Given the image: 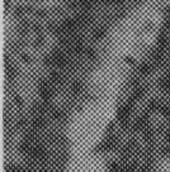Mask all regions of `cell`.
<instances>
[{"label": "cell", "mask_w": 170, "mask_h": 172, "mask_svg": "<svg viewBox=\"0 0 170 172\" xmlns=\"http://www.w3.org/2000/svg\"><path fill=\"white\" fill-rule=\"evenodd\" d=\"M159 26V18L151 10L133 14L122 24L114 37V53L119 57L137 55L150 44Z\"/></svg>", "instance_id": "obj_1"}]
</instances>
